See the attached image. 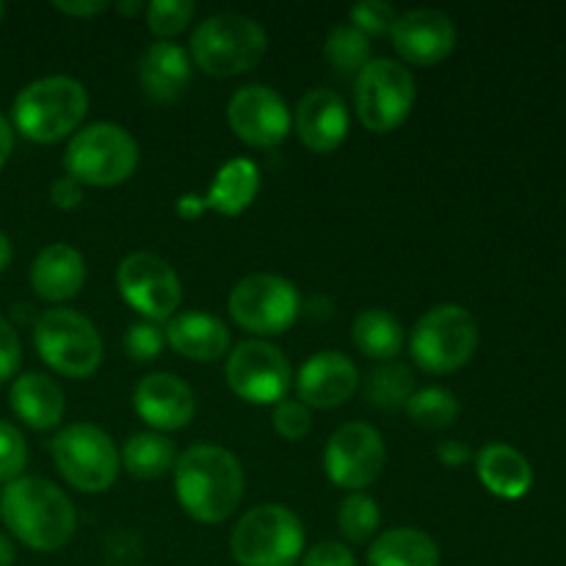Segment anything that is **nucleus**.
<instances>
[{
	"mask_svg": "<svg viewBox=\"0 0 566 566\" xmlns=\"http://www.w3.org/2000/svg\"><path fill=\"white\" fill-rule=\"evenodd\" d=\"M247 490V475L235 453L199 442L180 453L175 464L177 503L191 520L216 525L238 512Z\"/></svg>",
	"mask_w": 566,
	"mask_h": 566,
	"instance_id": "nucleus-1",
	"label": "nucleus"
},
{
	"mask_svg": "<svg viewBox=\"0 0 566 566\" xmlns=\"http://www.w3.org/2000/svg\"><path fill=\"white\" fill-rule=\"evenodd\" d=\"M0 517L6 528L36 553H55L70 545L77 528V514L61 486L39 475L6 484L0 495Z\"/></svg>",
	"mask_w": 566,
	"mask_h": 566,
	"instance_id": "nucleus-2",
	"label": "nucleus"
},
{
	"mask_svg": "<svg viewBox=\"0 0 566 566\" xmlns=\"http://www.w3.org/2000/svg\"><path fill=\"white\" fill-rule=\"evenodd\" d=\"M88 114V92L70 75H48L28 83L11 105V127L33 144H55L75 136Z\"/></svg>",
	"mask_w": 566,
	"mask_h": 566,
	"instance_id": "nucleus-3",
	"label": "nucleus"
},
{
	"mask_svg": "<svg viewBox=\"0 0 566 566\" xmlns=\"http://www.w3.org/2000/svg\"><path fill=\"white\" fill-rule=\"evenodd\" d=\"M269 50L263 25L252 17L213 14L193 28L191 59L205 75L235 77L254 70Z\"/></svg>",
	"mask_w": 566,
	"mask_h": 566,
	"instance_id": "nucleus-4",
	"label": "nucleus"
},
{
	"mask_svg": "<svg viewBox=\"0 0 566 566\" xmlns=\"http://www.w3.org/2000/svg\"><path fill=\"white\" fill-rule=\"evenodd\" d=\"M304 525L293 509L263 503L238 520L230 553L241 566H296L304 556Z\"/></svg>",
	"mask_w": 566,
	"mask_h": 566,
	"instance_id": "nucleus-5",
	"label": "nucleus"
},
{
	"mask_svg": "<svg viewBox=\"0 0 566 566\" xmlns=\"http://www.w3.org/2000/svg\"><path fill=\"white\" fill-rule=\"evenodd\" d=\"M138 166V144L122 125L94 122L77 130L66 144L64 169L81 186L114 188L133 177Z\"/></svg>",
	"mask_w": 566,
	"mask_h": 566,
	"instance_id": "nucleus-6",
	"label": "nucleus"
},
{
	"mask_svg": "<svg viewBox=\"0 0 566 566\" xmlns=\"http://www.w3.org/2000/svg\"><path fill=\"white\" fill-rule=\"evenodd\" d=\"M33 346L44 365L66 379H88L103 365L97 326L75 310H44L33 324Z\"/></svg>",
	"mask_w": 566,
	"mask_h": 566,
	"instance_id": "nucleus-7",
	"label": "nucleus"
},
{
	"mask_svg": "<svg viewBox=\"0 0 566 566\" xmlns=\"http://www.w3.org/2000/svg\"><path fill=\"white\" fill-rule=\"evenodd\" d=\"M50 457H53L61 479L86 495L108 492L122 470L114 440L108 431L94 423L64 426L50 440Z\"/></svg>",
	"mask_w": 566,
	"mask_h": 566,
	"instance_id": "nucleus-8",
	"label": "nucleus"
},
{
	"mask_svg": "<svg viewBox=\"0 0 566 566\" xmlns=\"http://www.w3.org/2000/svg\"><path fill=\"white\" fill-rule=\"evenodd\" d=\"M479 348V324L462 304H437L415 326L409 352L426 374L448 376L464 368Z\"/></svg>",
	"mask_w": 566,
	"mask_h": 566,
	"instance_id": "nucleus-9",
	"label": "nucleus"
},
{
	"mask_svg": "<svg viewBox=\"0 0 566 566\" xmlns=\"http://www.w3.org/2000/svg\"><path fill=\"white\" fill-rule=\"evenodd\" d=\"M418 83L409 66L392 59H370L354 83V108L370 133H392L407 122Z\"/></svg>",
	"mask_w": 566,
	"mask_h": 566,
	"instance_id": "nucleus-10",
	"label": "nucleus"
},
{
	"mask_svg": "<svg viewBox=\"0 0 566 566\" xmlns=\"http://www.w3.org/2000/svg\"><path fill=\"white\" fill-rule=\"evenodd\" d=\"M227 310L241 329L260 337H274L296 324L302 313V296L285 276L249 274L232 287Z\"/></svg>",
	"mask_w": 566,
	"mask_h": 566,
	"instance_id": "nucleus-11",
	"label": "nucleus"
},
{
	"mask_svg": "<svg viewBox=\"0 0 566 566\" xmlns=\"http://www.w3.org/2000/svg\"><path fill=\"white\" fill-rule=\"evenodd\" d=\"M227 385L241 401L276 407L293 385V370L285 354L265 340H243L227 357Z\"/></svg>",
	"mask_w": 566,
	"mask_h": 566,
	"instance_id": "nucleus-12",
	"label": "nucleus"
},
{
	"mask_svg": "<svg viewBox=\"0 0 566 566\" xmlns=\"http://www.w3.org/2000/svg\"><path fill=\"white\" fill-rule=\"evenodd\" d=\"M119 296L144 321L164 324L177 315L182 302V285L177 271L153 252H133L116 269Z\"/></svg>",
	"mask_w": 566,
	"mask_h": 566,
	"instance_id": "nucleus-13",
	"label": "nucleus"
},
{
	"mask_svg": "<svg viewBox=\"0 0 566 566\" xmlns=\"http://www.w3.org/2000/svg\"><path fill=\"white\" fill-rule=\"evenodd\" d=\"M387 462V448L370 423H346L329 437L324 451V470L335 486L363 492L379 479Z\"/></svg>",
	"mask_w": 566,
	"mask_h": 566,
	"instance_id": "nucleus-14",
	"label": "nucleus"
},
{
	"mask_svg": "<svg viewBox=\"0 0 566 566\" xmlns=\"http://www.w3.org/2000/svg\"><path fill=\"white\" fill-rule=\"evenodd\" d=\"M227 122L243 144L254 149H274L287 138L293 114L280 92L263 83L238 88L227 105Z\"/></svg>",
	"mask_w": 566,
	"mask_h": 566,
	"instance_id": "nucleus-15",
	"label": "nucleus"
},
{
	"mask_svg": "<svg viewBox=\"0 0 566 566\" xmlns=\"http://www.w3.org/2000/svg\"><path fill=\"white\" fill-rule=\"evenodd\" d=\"M396 53L407 64L437 66L457 50V25L437 9H415L398 14L390 31Z\"/></svg>",
	"mask_w": 566,
	"mask_h": 566,
	"instance_id": "nucleus-16",
	"label": "nucleus"
},
{
	"mask_svg": "<svg viewBox=\"0 0 566 566\" xmlns=\"http://www.w3.org/2000/svg\"><path fill=\"white\" fill-rule=\"evenodd\" d=\"M133 407L149 429L164 434V431H180L191 423L197 412V398L180 376L158 370L138 381L133 392Z\"/></svg>",
	"mask_w": 566,
	"mask_h": 566,
	"instance_id": "nucleus-17",
	"label": "nucleus"
},
{
	"mask_svg": "<svg viewBox=\"0 0 566 566\" xmlns=\"http://www.w3.org/2000/svg\"><path fill=\"white\" fill-rule=\"evenodd\" d=\"M359 370L346 354L318 352L298 368L296 396L307 409H337L357 392Z\"/></svg>",
	"mask_w": 566,
	"mask_h": 566,
	"instance_id": "nucleus-18",
	"label": "nucleus"
},
{
	"mask_svg": "<svg viewBox=\"0 0 566 566\" xmlns=\"http://www.w3.org/2000/svg\"><path fill=\"white\" fill-rule=\"evenodd\" d=\"M348 125L352 119H348L346 103L332 88H313L304 94L296 105V116H293L298 142L318 155L335 153L346 142Z\"/></svg>",
	"mask_w": 566,
	"mask_h": 566,
	"instance_id": "nucleus-19",
	"label": "nucleus"
},
{
	"mask_svg": "<svg viewBox=\"0 0 566 566\" xmlns=\"http://www.w3.org/2000/svg\"><path fill=\"white\" fill-rule=\"evenodd\" d=\"M138 83L149 103H175L191 83V55L169 39L147 44L138 61Z\"/></svg>",
	"mask_w": 566,
	"mask_h": 566,
	"instance_id": "nucleus-20",
	"label": "nucleus"
},
{
	"mask_svg": "<svg viewBox=\"0 0 566 566\" xmlns=\"http://www.w3.org/2000/svg\"><path fill=\"white\" fill-rule=\"evenodd\" d=\"M83 282H86V260L70 243H50L31 265V287L42 302H70L81 293Z\"/></svg>",
	"mask_w": 566,
	"mask_h": 566,
	"instance_id": "nucleus-21",
	"label": "nucleus"
},
{
	"mask_svg": "<svg viewBox=\"0 0 566 566\" xmlns=\"http://www.w3.org/2000/svg\"><path fill=\"white\" fill-rule=\"evenodd\" d=\"M166 343L193 363H216L230 352V329L208 313H177L166 321Z\"/></svg>",
	"mask_w": 566,
	"mask_h": 566,
	"instance_id": "nucleus-22",
	"label": "nucleus"
},
{
	"mask_svg": "<svg viewBox=\"0 0 566 566\" xmlns=\"http://www.w3.org/2000/svg\"><path fill=\"white\" fill-rule=\"evenodd\" d=\"M9 403L17 420H22L33 431L55 429L66 412L64 390H61L59 381L44 374H36V370L17 376L11 381Z\"/></svg>",
	"mask_w": 566,
	"mask_h": 566,
	"instance_id": "nucleus-23",
	"label": "nucleus"
},
{
	"mask_svg": "<svg viewBox=\"0 0 566 566\" xmlns=\"http://www.w3.org/2000/svg\"><path fill=\"white\" fill-rule=\"evenodd\" d=\"M475 473L481 484L503 501H520L534 486V470L531 462L506 442H490L475 457Z\"/></svg>",
	"mask_w": 566,
	"mask_h": 566,
	"instance_id": "nucleus-24",
	"label": "nucleus"
},
{
	"mask_svg": "<svg viewBox=\"0 0 566 566\" xmlns=\"http://www.w3.org/2000/svg\"><path fill=\"white\" fill-rule=\"evenodd\" d=\"M260 191V169L249 158H232L216 171V180L210 182L205 193L208 210L221 216H241L254 202Z\"/></svg>",
	"mask_w": 566,
	"mask_h": 566,
	"instance_id": "nucleus-25",
	"label": "nucleus"
},
{
	"mask_svg": "<svg viewBox=\"0 0 566 566\" xmlns=\"http://www.w3.org/2000/svg\"><path fill=\"white\" fill-rule=\"evenodd\" d=\"M368 566H440V547L426 531L401 525L370 542Z\"/></svg>",
	"mask_w": 566,
	"mask_h": 566,
	"instance_id": "nucleus-26",
	"label": "nucleus"
},
{
	"mask_svg": "<svg viewBox=\"0 0 566 566\" xmlns=\"http://www.w3.org/2000/svg\"><path fill=\"white\" fill-rule=\"evenodd\" d=\"M177 459H180V453H177L175 442L166 434H158V431L133 434L119 453L122 468H125L133 479L142 481L164 479L166 473L175 470Z\"/></svg>",
	"mask_w": 566,
	"mask_h": 566,
	"instance_id": "nucleus-27",
	"label": "nucleus"
},
{
	"mask_svg": "<svg viewBox=\"0 0 566 566\" xmlns=\"http://www.w3.org/2000/svg\"><path fill=\"white\" fill-rule=\"evenodd\" d=\"M354 346L370 359L392 363L403 348V326L401 321L385 307L363 310L354 321Z\"/></svg>",
	"mask_w": 566,
	"mask_h": 566,
	"instance_id": "nucleus-28",
	"label": "nucleus"
},
{
	"mask_svg": "<svg viewBox=\"0 0 566 566\" xmlns=\"http://www.w3.org/2000/svg\"><path fill=\"white\" fill-rule=\"evenodd\" d=\"M365 401L379 409H407L409 398L415 396V374L409 365L381 363L379 368L370 370V376L363 385Z\"/></svg>",
	"mask_w": 566,
	"mask_h": 566,
	"instance_id": "nucleus-29",
	"label": "nucleus"
},
{
	"mask_svg": "<svg viewBox=\"0 0 566 566\" xmlns=\"http://www.w3.org/2000/svg\"><path fill=\"white\" fill-rule=\"evenodd\" d=\"M324 55L340 75H359L370 61V39L363 36L352 22L335 25L324 42Z\"/></svg>",
	"mask_w": 566,
	"mask_h": 566,
	"instance_id": "nucleus-30",
	"label": "nucleus"
},
{
	"mask_svg": "<svg viewBox=\"0 0 566 566\" xmlns=\"http://www.w3.org/2000/svg\"><path fill=\"white\" fill-rule=\"evenodd\" d=\"M407 415L423 429H448L459 418V398L448 387H423L409 398Z\"/></svg>",
	"mask_w": 566,
	"mask_h": 566,
	"instance_id": "nucleus-31",
	"label": "nucleus"
},
{
	"mask_svg": "<svg viewBox=\"0 0 566 566\" xmlns=\"http://www.w3.org/2000/svg\"><path fill=\"white\" fill-rule=\"evenodd\" d=\"M381 525V512L379 503L374 501L365 492H352L346 501L340 503V512H337V528L354 545H365L376 536Z\"/></svg>",
	"mask_w": 566,
	"mask_h": 566,
	"instance_id": "nucleus-32",
	"label": "nucleus"
},
{
	"mask_svg": "<svg viewBox=\"0 0 566 566\" xmlns=\"http://www.w3.org/2000/svg\"><path fill=\"white\" fill-rule=\"evenodd\" d=\"M193 14H197V3H191V0H153L144 11L149 31L160 39H169V42L171 36L186 31Z\"/></svg>",
	"mask_w": 566,
	"mask_h": 566,
	"instance_id": "nucleus-33",
	"label": "nucleus"
},
{
	"mask_svg": "<svg viewBox=\"0 0 566 566\" xmlns=\"http://www.w3.org/2000/svg\"><path fill=\"white\" fill-rule=\"evenodd\" d=\"M28 464V442L22 431L9 420H0V484L22 479Z\"/></svg>",
	"mask_w": 566,
	"mask_h": 566,
	"instance_id": "nucleus-34",
	"label": "nucleus"
},
{
	"mask_svg": "<svg viewBox=\"0 0 566 566\" xmlns=\"http://www.w3.org/2000/svg\"><path fill=\"white\" fill-rule=\"evenodd\" d=\"M348 17H352V25L368 39L387 36L398 20L396 9L390 3H385V0H363V3L352 6Z\"/></svg>",
	"mask_w": 566,
	"mask_h": 566,
	"instance_id": "nucleus-35",
	"label": "nucleus"
},
{
	"mask_svg": "<svg viewBox=\"0 0 566 566\" xmlns=\"http://www.w3.org/2000/svg\"><path fill=\"white\" fill-rule=\"evenodd\" d=\"M166 335L158 324L153 321H136L130 329L125 332V354L136 363H153L164 354Z\"/></svg>",
	"mask_w": 566,
	"mask_h": 566,
	"instance_id": "nucleus-36",
	"label": "nucleus"
},
{
	"mask_svg": "<svg viewBox=\"0 0 566 566\" xmlns=\"http://www.w3.org/2000/svg\"><path fill=\"white\" fill-rule=\"evenodd\" d=\"M271 423H274V431L282 440L298 442L310 434V429H313V415H310V409L304 407L302 401L285 398V401H280L274 407Z\"/></svg>",
	"mask_w": 566,
	"mask_h": 566,
	"instance_id": "nucleus-37",
	"label": "nucleus"
},
{
	"mask_svg": "<svg viewBox=\"0 0 566 566\" xmlns=\"http://www.w3.org/2000/svg\"><path fill=\"white\" fill-rule=\"evenodd\" d=\"M103 564L105 566H142V542L133 531L116 528L103 542Z\"/></svg>",
	"mask_w": 566,
	"mask_h": 566,
	"instance_id": "nucleus-38",
	"label": "nucleus"
},
{
	"mask_svg": "<svg viewBox=\"0 0 566 566\" xmlns=\"http://www.w3.org/2000/svg\"><path fill=\"white\" fill-rule=\"evenodd\" d=\"M22 365V343L14 326L0 318V385L14 379Z\"/></svg>",
	"mask_w": 566,
	"mask_h": 566,
	"instance_id": "nucleus-39",
	"label": "nucleus"
},
{
	"mask_svg": "<svg viewBox=\"0 0 566 566\" xmlns=\"http://www.w3.org/2000/svg\"><path fill=\"white\" fill-rule=\"evenodd\" d=\"M298 566H357V558L343 542H318L304 553Z\"/></svg>",
	"mask_w": 566,
	"mask_h": 566,
	"instance_id": "nucleus-40",
	"label": "nucleus"
},
{
	"mask_svg": "<svg viewBox=\"0 0 566 566\" xmlns=\"http://www.w3.org/2000/svg\"><path fill=\"white\" fill-rule=\"evenodd\" d=\"M50 202L59 210H75L83 205V186L77 180H72L70 175L55 177L53 186H50Z\"/></svg>",
	"mask_w": 566,
	"mask_h": 566,
	"instance_id": "nucleus-41",
	"label": "nucleus"
},
{
	"mask_svg": "<svg viewBox=\"0 0 566 566\" xmlns=\"http://www.w3.org/2000/svg\"><path fill=\"white\" fill-rule=\"evenodd\" d=\"M53 9L66 17H75V20H92V17L108 11V3L105 0H59L53 3Z\"/></svg>",
	"mask_w": 566,
	"mask_h": 566,
	"instance_id": "nucleus-42",
	"label": "nucleus"
},
{
	"mask_svg": "<svg viewBox=\"0 0 566 566\" xmlns=\"http://www.w3.org/2000/svg\"><path fill=\"white\" fill-rule=\"evenodd\" d=\"M437 459H440L446 468H462V464H468L470 459H473V453H470V448L464 446V442L446 440L437 448Z\"/></svg>",
	"mask_w": 566,
	"mask_h": 566,
	"instance_id": "nucleus-43",
	"label": "nucleus"
},
{
	"mask_svg": "<svg viewBox=\"0 0 566 566\" xmlns=\"http://www.w3.org/2000/svg\"><path fill=\"white\" fill-rule=\"evenodd\" d=\"M205 210H208L205 197H197V193H182V197L177 199V216H180V219L197 221Z\"/></svg>",
	"mask_w": 566,
	"mask_h": 566,
	"instance_id": "nucleus-44",
	"label": "nucleus"
},
{
	"mask_svg": "<svg viewBox=\"0 0 566 566\" xmlns=\"http://www.w3.org/2000/svg\"><path fill=\"white\" fill-rule=\"evenodd\" d=\"M11 149H14V127H11V122L0 114V169H3L6 160L11 158Z\"/></svg>",
	"mask_w": 566,
	"mask_h": 566,
	"instance_id": "nucleus-45",
	"label": "nucleus"
},
{
	"mask_svg": "<svg viewBox=\"0 0 566 566\" xmlns=\"http://www.w3.org/2000/svg\"><path fill=\"white\" fill-rule=\"evenodd\" d=\"M0 566H14V545L3 534H0Z\"/></svg>",
	"mask_w": 566,
	"mask_h": 566,
	"instance_id": "nucleus-46",
	"label": "nucleus"
},
{
	"mask_svg": "<svg viewBox=\"0 0 566 566\" xmlns=\"http://www.w3.org/2000/svg\"><path fill=\"white\" fill-rule=\"evenodd\" d=\"M9 263H11V241L6 232H0V274L9 269Z\"/></svg>",
	"mask_w": 566,
	"mask_h": 566,
	"instance_id": "nucleus-47",
	"label": "nucleus"
},
{
	"mask_svg": "<svg viewBox=\"0 0 566 566\" xmlns=\"http://www.w3.org/2000/svg\"><path fill=\"white\" fill-rule=\"evenodd\" d=\"M116 11H119V14H125V17H136V14H142V11H147V6L144 3H138V0H122L119 6H116Z\"/></svg>",
	"mask_w": 566,
	"mask_h": 566,
	"instance_id": "nucleus-48",
	"label": "nucleus"
},
{
	"mask_svg": "<svg viewBox=\"0 0 566 566\" xmlns=\"http://www.w3.org/2000/svg\"><path fill=\"white\" fill-rule=\"evenodd\" d=\"M3 14H6V6L0 3V22H3Z\"/></svg>",
	"mask_w": 566,
	"mask_h": 566,
	"instance_id": "nucleus-49",
	"label": "nucleus"
}]
</instances>
